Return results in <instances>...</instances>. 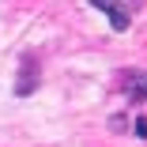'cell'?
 <instances>
[{
  "instance_id": "6da1fadb",
  "label": "cell",
  "mask_w": 147,
  "mask_h": 147,
  "mask_svg": "<svg viewBox=\"0 0 147 147\" xmlns=\"http://www.w3.org/2000/svg\"><path fill=\"white\" fill-rule=\"evenodd\" d=\"M91 4L106 11V19H109V26H113V30H128L132 15H128V8L121 4V0H91Z\"/></svg>"
},
{
  "instance_id": "7a4b0ae2",
  "label": "cell",
  "mask_w": 147,
  "mask_h": 147,
  "mask_svg": "<svg viewBox=\"0 0 147 147\" xmlns=\"http://www.w3.org/2000/svg\"><path fill=\"white\" fill-rule=\"evenodd\" d=\"M121 87L128 91L132 102H147V76L143 72H125L121 76Z\"/></svg>"
},
{
  "instance_id": "3957f363",
  "label": "cell",
  "mask_w": 147,
  "mask_h": 147,
  "mask_svg": "<svg viewBox=\"0 0 147 147\" xmlns=\"http://www.w3.org/2000/svg\"><path fill=\"white\" fill-rule=\"evenodd\" d=\"M136 136H143V140H147V117H140V121H136Z\"/></svg>"
}]
</instances>
